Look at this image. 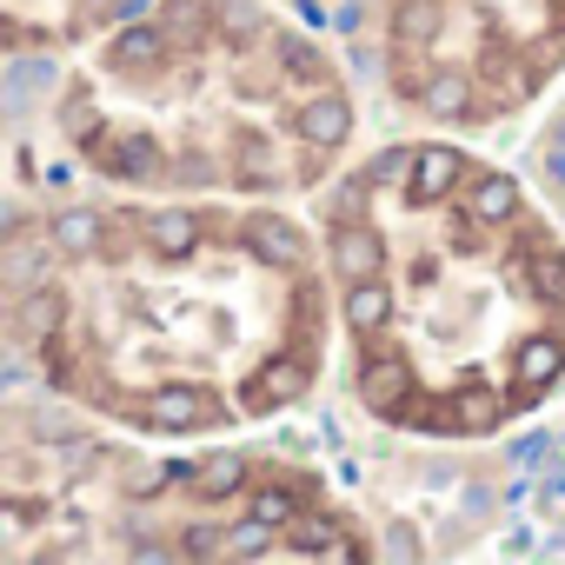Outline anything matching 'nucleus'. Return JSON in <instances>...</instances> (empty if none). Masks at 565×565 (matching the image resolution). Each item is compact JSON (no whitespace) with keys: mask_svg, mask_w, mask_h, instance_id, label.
Segmentation results:
<instances>
[{"mask_svg":"<svg viewBox=\"0 0 565 565\" xmlns=\"http://www.w3.org/2000/svg\"><path fill=\"white\" fill-rule=\"evenodd\" d=\"M47 239L61 259H87L107 239V206H54L47 213Z\"/></svg>","mask_w":565,"mask_h":565,"instance_id":"f03ea898","label":"nucleus"},{"mask_svg":"<svg viewBox=\"0 0 565 565\" xmlns=\"http://www.w3.org/2000/svg\"><path fill=\"white\" fill-rule=\"evenodd\" d=\"M180 479H186V492L193 499H239L246 486H253V466L239 459V452H206L200 466H180Z\"/></svg>","mask_w":565,"mask_h":565,"instance_id":"7ed1b4c3","label":"nucleus"},{"mask_svg":"<svg viewBox=\"0 0 565 565\" xmlns=\"http://www.w3.org/2000/svg\"><path fill=\"white\" fill-rule=\"evenodd\" d=\"M246 233H253V246L273 259V266H313V246H307V233L287 220V213H266V206H246Z\"/></svg>","mask_w":565,"mask_h":565,"instance_id":"f257e3e1","label":"nucleus"},{"mask_svg":"<svg viewBox=\"0 0 565 565\" xmlns=\"http://www.w3.org/2000/svg\"><path fill=\"white\" fill-rule=\"evenodd\" d=\"M213 34L233 41V47H259L273 34V21H266L259 0H213Z\"/></svg>","mask_w":565,"mask_h":565,"instance_id":"20e7f679","label":"nucleus"}]
</instances>
